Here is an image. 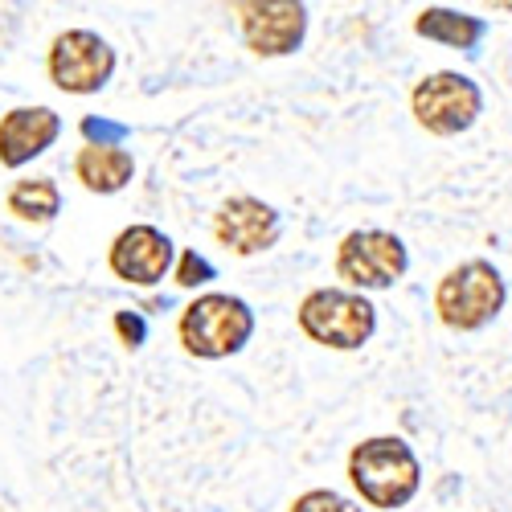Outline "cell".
Wrapping results in <instances>:
<instances>
[{"label": "cell", "instance_id": "cell-1", "mask_svg": "<svg viewBox=\"0 0 512 512\" xmlns=\"http://www.w3.org/2000/svg\"><path fill=\"white\" fill-rule=\"evenodd\" d=\"M349 480L369 508H406L422 488V463L398 435H373L349 451Z\"/></svg>", "mask_w": 512, "mask_h": 512}, {"label": "cell", "instance_id": "cell-2", "mask_svg": "<svg viewBox=\"0 0 512 512\" xmlns=\"http://www.w3.org/2000/svg\"><path fill=\"white\" fill-rule=\"evenodd\" d=\"M177 336L189 357H201V361L238 357L254 336V308L246 300H238V295L205 291L181 312Z\"/></svg>", "mask_w": 512, "mask_h": 512}, {"label": "cell", "instance_id": "cell-3", "mask_svg": "<svg viewBox=\"0 0 512 512\" xmlns=\"http://www.w3.org/2000/svg\"><path fill=\"white\" fill-rule=\"evenodd\" d=\"M304 336L312 345H324L332 353H357L377 332V308L369 295L349 287H316L295 308Z\"/></svg>", "mask_w": 512, "mask_h": 512}, {"label": "cell", "instance_id": "cell-4", "mask_svg": "<svg viewBox=\"0 0 512 512\" xmlns=\"http://www.w3.org/2000/svg\"><path fill=\"white\" fill-rule=\"evenodd\" d=\"M508 304V283L488 259H467L451 267L435 287V316L451 332H480Z\"/></svg>", "mask_w": 512, "mask_h": 512}, {"label": "cell", "instance_id": "cell-5", "mask_svg": "<svg viewBox=\"0 0 512 512\" xmlns=\"http://www.w3.org/2000/svg\"><path fill=\"white\" fill-rule=\"evenodd\" d=\"M410 115L422 132H431L439 140L463 136L467 127H476L484 115V91L472 74L459 70H435L414 82L410 91Z\"/></svg>", "mask_w": 512, "mask_h": 512}, {"label": "cell", "instance_id": "cell-6", "mask_svg": "<svg viewBox=\"0 0 512 512\" xmlns=\"http://www.w3.org/2000/svg\"><path fill=\"white\" fill-rule=\"evenodd\" d=\"M410 271V250L394 230H349L336 246V275L349 291H390Z\"/></svg>", "mask_w": 512, "mask_h": 512}, {"label": "cell", "instance_id": "cell-7", "mask_svg": "<svg viewBox=\"0 0 512 512\" xmlns=\"http://www.w3.org/2000/svg\"><path fill=\"white\" fill-rule=\"evenodd\" d=\"M115 50L111 41L99 37L95 29H66L50 41V82L66 95H99L111 74H115Z\"/></svg>", "mask_w": 512, "mask_h": 512}, {"label": "cell", "instance_id": "cell-8", "mask_svg": "<svg viewBox=\"0 0 512 512\" xmlns=\"http://www.w3.org/2000/svg\"><path fill=\"white\" fill-rule=\"evenodd\" d=\"M234 17L246 50L259 58H287L308 37V5H295V0H246Z\"/></svg>", "mask_w": 512, "mask_h": 512}, {"label": "cell", "instance_id": "cell-9", "mask_svg": "<svg viewBox=\"0 0 512 512\" xmlns=\"http://www.w3.org/2000/svg\"><path fill=\"white\" fill-rule=\"evenodd\" d=\"M173 263H177V242L148 222L119 230L111 250H107L111 275L123 283H136V287H156L168 271H173Z\"/></svg>", "mask_w": 512, "mask_h": 512}, {"label": "cell", "instance_id": "cell-10", "mask_svg": "<svg viewBox=\"0 0 512 512\" xmlns=\"http://www.w3.org/2000/svg\"><path fill=\"white\" fill-rule=\"evenodd\" d=\"M279 234H283V218L263 197L242 193V197L222 201V209L213 213V238L230 254H238V259H254V254L271 250L279 242Z\"/></svg>", "mask_w": 512, "mask_h": 512}, {"label": "cell", "instance_id": "cell-11", "mask_svg": "<svg viewBox=\"0 0 512 512\" xmlns=\"http://www.w3.org/2000/svg\"><path fill=\"white\" fill-rule=\"evenodd\" d=\"M62 136V115L54 107H13L0 115V164L25 168L37 156H46Z\"/></svg>", "mask_w": 512, "mask_h": 512}, {"label": "cell", "instance_id": "cell-12", "mask_svg": "<svg viewBox=\"0 0 512 512\" xmlns=\"http://www.w3.org/2000/svg\"><path fill=\"white\" fill-rule=\"evenodd\" d=\"M414 33L435 41V46L447 50H463V54H476L480 41L488 37V21L476 13H463V9H447V5H431L414 17Z\"/></svg>", "mask_w": 512, "mask_h": 512}, {"label": "cell", "instance_id": "cell-13", "mask_svg": "<svg viewBox=\"0 0 512 512\" xmlns=\"http://www.w3.org/2000/svg\"><path fill=\"white\" fill-rule=\"evenodd\" d=\"M74 177L82 181L87 193H99V197H111V193H123L136 177V160L127 148H82L74 156Z\"/></svg>", "mask_w": 512, "mask_h": 512}, {"label": "cell", "instance_id": "cell-14", "mask_svg": "<svg viewBox=\"0 0 512 512\" xmlns=\"http://www.w3.org/2000/svg\"><path fill=\"white\" fill-rule=\"evenodd\" d=\"M9 213L17 222H29V226H50L58 213H62V189L54 177H33V181H17L5 197Z\"/></svg>", "mask_w": 512, "mask_h": 512}, {"label": "cell", "instance_id": "cell-15", "mask_svg": "<svg viewBox=\"0 0 512 512\" xmlns=\"http://www.w3.org/2000/svg\"><path fill=\"white\" fill-rule=\"evenodd\" d=\"M78 132H82V140H87V148H123L127 136H132V127L103 119V115H87L78 123Z\"/></svg>", "mask_w": 512, "mask_h": 512}, {"label": "cell", "instance_id": "cell-16", "mask_svg": "<svg viewBox=\"0 0 512 512\" xmlns=\"http://www.w3.org/2000/svg\"><path fill=\"white\" fill-rule=\"evenodd\" d=\"M287 512H365L361 500H349L332 488H308L304 496H295Z\"/></svg>", "mask_w": 512, "mask_h": 512}, {"label": "cell", "instance_id": "cell-17", "mask_svg": "<svg viewBox=\"0 0 512 512\" xmlns=\"http://www.w3.org/2000/svg\"><path fill=\"white\" fill-rule=\"evenodd\" d=\"M173 279L185 287V291H197V287H205V283H213L218 279V267H213L205 254H197V250H185L181 259H177V271H173Z\"/></svg>", "mask_w": 512, "mask_h": 512}, {"label": "cell", "instance_id": "cell-18", "mask_svg": "<svg viewBox=\"0 0 512 512\" xmlns=\"http://www.w3.org/2000/svg\"><path fill=\"white\" fill-rule=\"evenodd\" d=\"M115 336L123 340V349H144V340H148V320L140 312H115Z\"/></svg>", "mask_w": 512, "mask_h": 512}]
</instances>
